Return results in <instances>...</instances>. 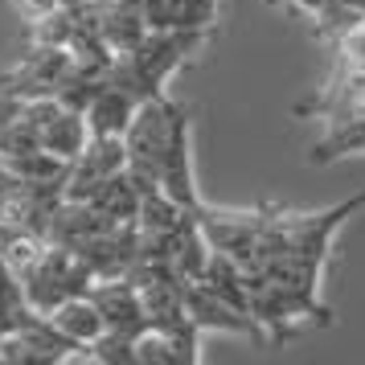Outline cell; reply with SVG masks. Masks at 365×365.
I'll return each mask as SVG.
<instances>
[{
  "mask_svg": "<svg viewBox=\"0 0 365 365\" xmlns=\"http://www.w3.org/2000/svg\"><path fill=\"white\" fill-rule=\"evenodd\" d=\"M123 168H128V144H123V135H91V144L70 160L66 197L86 201L107 177H115Z\"/></svg>",
  "mask_w": 365,
  "mask_h": 365,
  "instance_id": "cell-5",
  "label": "cell"
},
{
  "mask_svg": "<svg viewBox=\"0 0 365 365\" xmlns=\"http://www.w3.org/2000/svg\"><path fill=\"white\" fill-rule=\"evenodd\" d=\"M185 308L193 316V324L201 332H230V336H247V341H267L259 320L247 316L242 308H234L230 299H222L217 292H210L201 279H189L185 283Z\"/></svg>",
  "mask_w": 365,
  "mask_h": 365,
  "instance_id": "cell-6",
  "label": "cell"
},
{
  "mask_svg": "<svg viewBox=\"0 0 365 365\" xmlns=\"http://www.w3.org/2000/svg\"><path fill=\"white\" fill-rule=\"evenodd\" d=\"M210 41L205 29H156L135 50L115 53L111 83L123 86L135 103H148L165 95V83Z\"/></svg>",
  "mask_w": 365,
  "mask_h": 365,
  "instance_id": "cell-2",
  "label": "cell"
},
{
  "mask_svg": "<svg viewBox=\"0 0 365 365\" xmlns=\"http://www.w3.org/2000/svg\"><path fill=\"white\" fill-rule=\"evenodd\" d=\"M123 144H128V168L135 181L160 185L177 205L197 210L201 193L193 185V115H189V107H181L168 95L140 103Z\"/></svg>",
  "mask_w": 365,
  "mask_h": 365,
  "instance_id": "cell-1",
  "label": "cell"
},
{
  "mask_svg": "<svg viewBox=\"0 0 365 365\" xmlns=\"http://www.w3.org/2000/svg\"><path fill=\"white\" fill-rule=\"evenodd\" d=\"M148 29H205L217 25V0H140Z\"/></svg>",
  "mask_w": 365,
  "mask_h": 365,
  "instance_id": "cell-8",
  "label": "cell"
},
{
  "mask_svg": "<svg viewBox=\"0 0 365 365\" xmlns=\"http://www.w3.org/2000/svg\"><path fill=\"white\" fill-rule=\"evenodd\" d=\"M46 316L66 332L70 341H78L83 349H91L103 332H107V320H103L99 304H95L91 292H86V296H74V299H62V304H58L53 312H46Z\"/></svg>",
  "mask_w": 365,
  "mask_h": 365,
  "instance_id": "cell-11",
  "label": "cell"
},
{
  "mask_svg": "<svg viewBox=\"0 0 365 365\" xmlns=\"http://www.w3.org/2000/svg\"><path fill=\"white\" fill-rule=\"evenodd\" d=\"M17 279H21V292H25V299H29L34 312H53L62 299L86 296V292L99 283L74 250L58 247V242H46V250L21 271Z\"/></svg>",
  "mask_w": 365,
  "mask_h": 365,
  "instance_id": "cell-3",
  "label": "cell"
},
{
  "mask_svg": "<svg viewBox=\"0 0 365 365\" xmlns=\"http://www.w3.org/2000/svg\"><path fill=\"white\" fill-rule=\"evenodd\" d=\"M91 296L99 304L103 320H107V332H123V336H144L152 329L148 312H144V296H140V283L135 279H99L91 287Z\"/></svg>",
  "mask_w": 365,
  "mask_h": 365,
  "instance_id": "cell-7",
  "label": "cell"
},
{
  "mask_svg": "<svg viewBox=\"0 0 365 365\" xmlns=\"http://www.w3.org/2000/svg\"><path fill=\"white\" fill-rule=\"evenodd\" d=\"M70 62L74 53L62 50V46H46V41H34L29 53L21 58L17 66L0 70V91L13 95V99L29 103V99H53L62 83L70 74Z\"/></svg>",
  "mask_w": 365,
  "mask_h": 365,
  "instance_id": "cell-4",
  "label": "cell"
},
{
  "mask_svg": "<svg viewBox=\"0 0 365 365\" xmlns=\"http://www.w3.org/2000/svg\"><path fill=\"white\" fill-rule=\"evenodd\" d=\"M4 4H13V13H17V17L25 21L29 29H34L37 21H46L53 9L62 4V0H4Z\"/></svg>",
  "mask_w": 365,
  "mask_h": 365,
  "instance_id": "cell-15",
  "label": "cell"
},
{
  "mask_svg": "<svg viewBox=\"0 0 365 365\" xmlns=\"http://www.w3.org/2000/svg\"><path fill=\"white\" fill-rule=\"evenodd\" d=\"M17 189H21V173L0 156V222H9V210L17 201Z\"/></svg>",
  "mask_w": 365,
  "mask_h": 365,
  "instance_id": "cell-14",
  "label": "cell"
},
{
  "mask_svg": "<svg viewBox=\"0 0 365 365\" xmlns=\"http://www.w3.org/2000/svg\"><path fill=\"white\" fill-rule=\"evenodd\" d=\"M86 201L111 222H135L140 217V181L132 177V168H123L115 177H107Z\"/></svg>",
  "mask_w": 365,
  "mask_h": 365,
  "instance_id": "cell-13",
  "label": "cell"
},
{
  "mask_svg": "<svg viewBox=\"0 0 365 365\" xmlns=\"http://www.w3.org/2000/svg\"><path fill=\"white\" fill-rule=\"evenodd\" d=\"M99 29H103V41L111 46V53L135 50L152 34L140 0H99Z\"/></svg>",
  "mask_w": 365,
  "mask_h": 365,
  "instance_id": "cell-9",
  "label": "cell"
},
{
  "mask_svg": "<svg viewBox=\"0 0 365 365\" xmlns=\"http://www.w3.org/2000/svg\"><path fill=\"white\" fill-rule=\"evenodd\" d=\"M135 111H140V103L123 91V86L107 83L91 99V107H86V123H91V135H128V128H132Z\"/></svg>",
  "mask_w": 365,
  "mask_h": 365,
  "instance_id": "cell-10",
  "label": "cell"
},
{
  "mask_svg": "<svg viewBox=\"0 0 365 365\" xmlns=\"http://www.w3.org/2000/svg\"><path fill=\"white\" fill-rule=\"evenodd\" d=\"M197 361H201V341H189V336L148 329L135 341V365H197Z\"/></svg>",
  "mask_w": 365,
  "mask_h": 365,
  "instance_id": "cell-12",
  "label": "cell"
}]
</instances>
